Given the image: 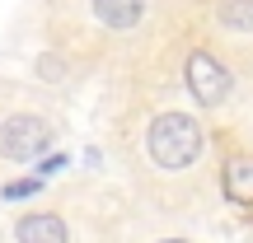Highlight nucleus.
<instances>
[{
  "instance_id": "obj_1",
  "label": "nucleus",
  "mask_w": 253,
  "mask_h": 243,
  "mask_svg": "<svg viewBox=\"0 0 253 243\" xmlns=\"http://www.w3.org/2000/svg\"><path fill=\"white\" fill-rule=\"evenodd\" d=\"M145 150L160 169H188L197 164V154L207 150V136L188 112H160L145 131Z\"/></svg>"
},
{
  "instance_id": "obj_2",
  "label": "nucleus",
  "mask_w": 253,
  "mask_h": 243,
  "mask_svg": "<svg viewBox=\"0 0 253 243\" xmlns=\"http://www.w3.org/2000/svg\"><path fill=\"white\" fill-rule=\"evenodd\" d=\"M47 145H52V126L42 117L19 112V117H9L0 126V154L14 159V164H28V159H38V154H47Z\"/></svg>"
},
{
  "instance_id": "obj_3",
  "label": "nucleus",
  "mask_w": 253,
  "mask_h": 243,
  "mask_svg": "<svg viewBox=\"0 0 253 243\" xmlns=\"http://www.w3.org/2000/svg\"><path fill=\"white\" fill-rule=\"evenodd\" d=\"M188 89H192V99H197L202 108H216L230 94V70L211 52H192L188 56Z\"/></svg>"
},
{
  "instance_id": "obj_4",
  "label": "nucleus",
  "mask_w": 253,
  "mask_h": 243,
  "mask_svg": "<svg viewBox=\"0 0 253 243\" xmlns=\"http://www.w3.org/2000/svg\"><path fill=\"white\" fill-rule=\"evenodd\" d=\"M14 239L19 243H66V225H61V215H52V210H33V215L19 220Z\"/></svg>"
},
{
  "instance_id": "obj_5",
  "label": "nucleus",
  "mask_w": 253,
  "mask_h": 243,
  "mask_svg": "<svg viewBox=\"0 0 253 243\" xmlns=\"http://www.w3.org/2000/svg\"><path fill=\"white\" fill-rule=\"evenodd\" d=\"M94 14H99L108 28L126 33V28H136V24H141V14H145V0H94Z\"/></svg>"
},
{
  "instance_id": "obj_6",
  "label": "nucleus",
  "mask_w": 253,
  "mask_h": 243,
  "mask_svg": "<svg viewBox=\"0 0 253 243\" xmlns=\"http://www.w3.org/2000/svg\"><path fill=\"white\" fill-rule=\"evenodd\" d=\"M225 197L235 206H253V159H230L225 164Z\"/></svg>"
},
{
  "instance_id": "obj_7",
  "label": "nucleus",
  "mask_w": 253,
  "mask_h": 243,
  "mask_svg": "<svg viewBox=\"0 0 253 243\" xmlns=\"http://www.w3.org/2000/svg\"><path fill=\"white\" fill-rule=\"evenodd\" d=\"M220 24L235 33H253V0H220Z\"/></svg>"
},
{
  "instance_id": "obj_8",
  "label": "nucleus",
  "mask_w": 253,
  "mask_h": 243,
  "mask_svg": "<svg viewBox=\"0 0 253 243\" xmlns=\"http://www.w3.org/2000/svg\"><path fill=\"white\" fill-rule=\"evenodd\" d=\"M42 192V178H19L5 187V201H24V197H38Z\"/></svg>"
},
{
  "instance_id": "obj_9",
  "label": "nucleus",
  "mask_w": 253,
  "mask_h": 243,
  "mask_svg": "<svg viewBox=\"0 0 253 243\" xmlns=\"http://www.w3.org/2000/svg\"><path fill=\"white\" fill-rule=\"evenodd\" d=\"M38 75L42 80H66V61L61 56H38Z\"/></svg>"
},
{
  "instance_id": "obj_10",
  "label": "nucleus",
  "mask_w": 253,
  "mask_h": 243,
  "mask_svg": "<svg viewBox=\"0 0 253 243\" xmlns=\"http://www.w3.org/2000/svg\"><path fill=\"white\" fill-rule=\"evenodd\" d=\"M61 169H66V159H61V154H52V159L42 164V182H47V173H61Z\"/></svg>"
},
{
  "instance_id": "obj_11",
  "label": "nucleus",
  "mask_w": 253,
  "mask_h": 243,
  "mask_svg": "<svg viewBox=\"0 0 253 243\" xmlns=\"http://www.w3.org/2000/svg\"><path fill=\"white\" fill-rule=\"evenodd\" d=\"M164 243H188V239H164Z\"/></svg>"
}]
</instances>
